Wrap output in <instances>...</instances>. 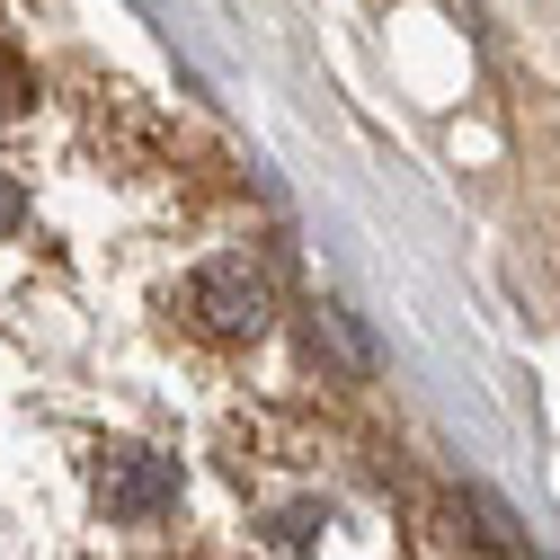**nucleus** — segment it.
I'll return each mask as SVG.
<instances>
[{"label":"nucleus","mask_w":560,"mask_h":560,"mask_svg":"<svg viewBox=\"0 0 560 560\" xmlns=\"http://www.w3.org/2000/svg\"><path fill=\"white\" fill-rule=\"evenodd\" d=\"M187 312L214 329V338H258L267 329V267L249 258H214L187 276Z\"/></svg>","instance_id":"nucleus-1"},{"label":"nucleus","mask_w":560,"mask_h":560,"mask_svg":"<svg viewBox=\"0 0 560 560\" xmlns=\"http://www.w3.org/2000/svg\"><path fill=\"white\" fill-rule=\"evenodd\" d=\"M98 499H107L116 525H152L161 508H178V463L125 445V454H107V471H98Z\"/></svg>","instance_id":"nucleus-2"},{"label":"nucleus","mask_w":560,"mask_h":560,"mask_svg":"<svg viewBox=\"0 0 560 560\" xmlns=\"http://www.w3.org/2000/svg\"><path fill=\"white\" fill-rule=\"evenodd\" d=\"M0 232H19V187L0 178Z\"/></svg>","instance_id":"nucleus-3"}]
</instances>
